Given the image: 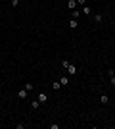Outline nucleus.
<instances>
[{"label": "nucleus", "mask_w": 115, "mask_h": 129, "mask_svg": "<svg viewBox=\"0 0 115 129\" xmlns=\"http://www.w3.org/2000/svg\"><path fill=\"white\" fill-rule=\"evenodd\" d=\"M67 71H69V75H77L79 69H77V65H75V64H69V65H67Z\"/></svg>", "instance_id": "1"}, {"label": "nucleus", "mask_w": 115, "mask_h": 129, "mask_svg": "<svg viewBox=\"0 0 115 129\" xmlns=\"http://www.w3.org/2000/svg\"><path fill=\"white\" fill-rule=\"evenodd\" d=\"M27 94H29V91H27V89H25V87H23L21 91H17V96H19L21 100H23V98H27Z\"/></svg>", "instance_id": "2"}, {"label": "nucleus", "mask_w": 115, "mask_h": 129, "mask_svg": "<svg viewBox=\"0 0 115 129\" xmlns=\"http://www.w3.org/2000/svg\"><path fill=\"white\" fill-rule=\"evenodd\" d=\"M38 102H40V104H46V102H48V94L40 93V94H38Z\"/></svg>", "instance_id": "3"}, {"label": "nucleus", "mask_w": 115, "mask_h": 129, "mask_svg": "<svg viewBox=\"0 0 115 129\" xmlns=\"http://www.w3.org/2000/svg\"><path fill=\"white\" fill-rule=\"evenodd\" d=\"M67 8L75 10V8H77V0H69V2H67Z\"/></svg>", "instance_id": "4"}, {"label": "nucleus", "mask_w": 115, "mask_h": 129, "mask_svg": "<svg viewBox=\"0 0 115 129\" xmlns=\"http://www.w3.org/2000/svg\"><path fill=\"white\" fill-rule=\"evenodd\" d=\"M52 89H54V91H59V89H61V83H59V81H54V83H52Z\"/></svg>", "instance_id": "5"}, {"label": "nucleus", "mask_w": 115, "mask_h": 129, "mask_svg": "<svg viewBox=\"0 0 115 129\" xmlns=\"http://www.w3.org/2000/svg\"><path fill=\"white\" fill-rule=\"evenodd\" d=\"M100 102H102V104H108V102H109V96H108V94H102V96H100Z\"/></svg>", "instance_id": "6"}, {"label": "nucleus", "mask_w": 115, "mask_h": 129, "mask_svg": "<svg viewBox=\"0 0 115 129\" xmlns=\"http://www.w3.org/2000/svg\"><path fill=\"white\" fill-rule=\"evenodd\" d=\"M83 14H85V15H90V14H92L90 6H86V4H85V8H83Z\"/></svg>", "instance_id": "7"}, {"label": "nucleus", "mask_w": 115, "mask_h": 129, "mask_svg": "<svg viewBox=\"0 0 115 129\" xmlns=\"http://www.w3.org/2000/svg\"><path fill=\"white\" fill-rule=\"evenodd\" d=\"M69 27H71V29H77V27H79V21H77V19H71V21H69Z\"/></svg>", "instance_id": "8"}, {"label": "nucleus", "mask_w": 115, "mask_h": 129, "mask_svg": "<svg viewBox=\"0 0 115 129\" xmlns=\"http://www.w3.org/2000/svg\"><path fill=\"white\" fill-rule=\"evenodd\" d=\"M40 106V102H38V98H36V100H33L31 102V108H33V110H36V108Z\"/></svg>", "instance_id": "9"}, {"label": "nucleus", "mask_w": 115, "mask_h": 129, "mask_svg": "<svg viewBox=\"0 0 115 129\" xmlns=\"http://www.w3.org/2000/svg\"><path fill=\"white\" fill-rule=\"evenodd\" d=\"M59 83H61V87H65L67 83H69V77H61V79H59Z\"/></svg>", "instance_id": "10"}, {"label": "nucleus", "mask_w": 115, "mask_h": 129, "mask_svg": "<svg viewBox=\"0 0 115 129\" xmlns=\"http://www.w3.org/2000/svg\"><path fill=\"white\" fill-rule=\"evenodd\" d=\"M25 89H27L29 93H31V91H33V89H35V85H33V83H27V85H25Z\"/></svg>", "instance_id": "11"}, {"label": "nucleus", "mask_w": 115, "mask_h": 129, "mask_svg": "<svg viewBox=\"0 0 115 129\" xmlns=\"http://www.w3.org/2000/svg\"><path fill=\"white\" fill-rule=\"evenodd\" d=\"M109 81H111V85L115 87V73H109Z\"/></svg>", "instance_id": "12"}, {"label": "nucleus", "mask_w": 115, "mask_h": 129, "mask_svg": "<svg viewBox=\"0 0 115 129\" xmlns=\"http://www.w3.org/2000/svg\"><path fill=\"white\" fill-rule=\"evenodd\" d=\"M94 19H96L98 23H102V15L100 14H94Z\"/></svg>", "instance_id": "13"}, {"label": "nucleus", "mask_w": 115, "mask_h": 129, "mask_svg": "<svg viewBox=\"0 0 115 129\" xmlns=\"http://www.w3.org/2000/svg\"><path fill=\"white\" fill-rule=\"evenodd\" d=\"M17 4H19V0H12V6H14V8L17 6Z\"/></svg>", "instance_id": "14"}, {"label": "nucleus", "mask_w": 115, "mask_h": 129, "mask_svg": "<svg viewBox=\"0 0 115 129\" xmlns=\"http://www.w3.org/2000/svg\"><path fill=\"white\" fill-rule=\"evenodd\" d=\"M77 4H83V6H85V4H86V0H77Z\"/></svg>", "instance_id": "15"}]
</instances>
